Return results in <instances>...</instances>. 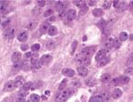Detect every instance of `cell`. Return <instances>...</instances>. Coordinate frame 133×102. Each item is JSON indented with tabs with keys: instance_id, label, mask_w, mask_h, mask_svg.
I'll return each instance as SVG.
<instances>
[{
	"instance_id": "cell-52",
	"label": "cell",
	"mask_w": 133,
	"mask_h": 102,
	"mask_svg": "<svg viewBox=\"0 0 133 102\" xmlns=\"http://www.w3.org/2000/svg\"><path fill=\"white\" fill-rule=\"evenodd\" d=\"M72 86L75 87H78L80 86V83H79L78 80H75L72 82Z\"/></svg>"
},
{
	"instance_id": "cell-16",
	"label": "cell",
	"mask_w": 133,
	"mask_h": 102,
	"mask_svg": "<svg viewBox=\"0 0 133 102\" xmlns=\"http://www.w3.org/2000/svg\"><path fill=\"white\" fill-rule=\"evenodd\" d=\"M77 16V12L74 10V9H69L67 11V15H66V17L68 20H73L75 19Z\"/></svg>"
},
{
	"instance_id": "cell-20",
	"label": "cell",
	"mask_w": 133,
	"mask_h": 102,
	"mask_svg": "<svg viewBox=\"0 0 133 102\" xmlns=\"http://www.w3.org/2000/svg\"><path fill=\"white\" fill-rule=\"evenodd\" d=\"M122 95V91L119 89V88H116V89H114V91L112 92V94H111V96H112V97L113 98H115V99H117V98H119V97H120Z\"/></svg>"
},
{
	"instance_id": "cell-58",
	"label": "cell",
	"mask_w": 133,
	"mask_h": 102,
	"mask_svg": "<svg viewBox=\"0 0 133 102\" xmlns=\"http://www.w3.org/2000/svg\"><path fill=\"white\" fill-rule=\"evenodd\" d=\"M16 102H27V101H26V99H25V98H22V97H19V98H18V99H17V100Z\"/></svg>"
},
{
	"instance_id": "cell-51",
	"label": "cell",
	"mask_w": 133,
	"mask_h": 102,
	"mask_svg": "<svg viewBox=\"0 0 133 102\" xmlns=\"http://www.w3.org/2000/svg\"><path fill=\"white\" fill-rule=\"evenodd\" d=\"M102 32H103L104 35L109 36V33H110V29H109V28H104V29L102 30Z\"/></svg>"
},
{
	"instance_id": "cell-9",
	"label": "cell",
	"mask_w": 133,
	"mask_h": 102,
	"mask_svg": "<svg viewBox=\"0 0 133 102\" xmlns=\"http://www.w3.org/2000/svg\"><path fill=\"white\" fill-rule=\"evenodd\" d=\"M49 28H50L49 23L48 22H45L39 27V32L41 33V34H46L47 32H48Z\"/></svg>"
},
{
	"instance_id": "cell-61",
	"label": "cell",
	"mask_w": 133,
	"mask_h": 102,
	"mask_svg": "<svg viewBox=\"0 0 133 102\" xmlns=\"http://www.w3.org/2000/svg\"><path fill=\"white\" fill-rule=\"evenodd\" d=\"M49 93H50V92L48 91H48H46V92H45V95H48Z\"/></svg>"
},
{
	"instance_id": "cell-2",
	"label": "cell",
	"mask_w": 133,
	"mask_h": 102,
	"mask_svg": "<svg viewBox=\"0 0 133 102\" xmlns=\"http://www.w3.org/2000/svg\"><path fill=\"white\" fill-rule=\"evenodd\" d=\"M96 50H97V48H96V47H89V48H86L85 49H83V50L80 52V55L83 56V57L90 58V57L95 53Z\"/></svg>"
},
{
	"instance_id": "cell-25",
	"label": "cell",
	"mask_w": 133,
	"mask_h": 102,
	"mask_svg": "<svg viewBox=\"0 0 133 102\" xmlns=\"http://www.w3.org/2000/svg\"><path fill=\"white\" fill-rule=\"evenodd\" d=\"M93 15H94V16H101L102 15H103V10L101 9V8H96V9H94L93 10Z\"/></svg>"
},
{
	"instance_id": "cell-53",
	"label": "cell",
	"mask_w": 133,
	"mask_h": 102,
	"mask_svg": "<svg viewBox=\"0 0 133 102\" xmlns=\"http://www.w3.org/2000/svg\"><path fill=\"white\" fill-rule=\"evenodd\" d=\"M13 68H14L15 69H16V68H17V69H18L19 68H22V64L20 65V64H19V62H17V63H15V64H14V66H13Z\"/></svg>"
},
{
	"instance_id": "cell-10",
	"label": "cell",
	"mask_w": 133,
	"mask_h": 102,
	"mask_svg": "<svg viewBox=\"0 0 133 102\" xmlns=\"http://www.w3.org/2000/svg\"><path fill=\"white\" fill-rule=\"evenodd\" d=\"M30 63H31V67H32V68H36V69H38L41 68V63H40V60H38V58H31V61H30Z\"/></svg>"
},
{
	"instance_id": "cell-26",
	"label": "cell",
	"mask_w": 133,
	"mask_h": 102,
	"mask_svg": "<svg viewBox=\"0 0 133 102\" xmlns=\"http://www.w3.org/2000/svg\"><path fill=\"white\" fill-rule=\"evenodd\" d=\"M30 101L31 102H39L40 101V97L38 94H32L30 96Z\"/></svg>"
},
{
	"instance_id": "cell-57",
	"label": "cell",
	"mask_w": 133,
	"mask_h": 102,
	"mask_svg": "<svg viewBox=\"0 0 133 102\" xmlns=\"http://www.w3.org/2000/svg\"><path fill=\"white\" fill-rule=\"evenodd\" d=\"M21 49H22V50H25V51H26V50L28 49V46H27L26 44H25V45H22V46H21Z\"/></svg>"
},
{
	"instance_id": "cell-56",
	"label": "cell",
	"mask_w": 133,
	"mask_h": 102,
	"mask_svg": "<svg viewBox=\"0 0 133 102\" xmlns=\"http://www.w3.org/2000/svg\"><path fill=\"white\" fill-rule=\"evenodd\" d=\"M119 0H117V1H114V2H113V5H114V7H117V6L119 5Z\"/></svg>"
},
{
	"instance_id": "cell-29",
	"label": "cell",
	"mask_w": 133,
	"mask_h": 102,
	"mask_svg": "<svg viewBox=\"0 0 133 102\" xmlns=\"http://www.w3.org/2000/svg\"><path fill=\"white\" fill-rule=\"evenodd\" d=\"M119 38L120 41H126L128 38V34L126 32H121L119 34Z\"/></svg>"
},
{
	"instance_id": "cell-8",
	"label": "cell",
	"mask_w": 133,
	"mask_h": 102,
	"mask_svg": "<svg viewBox=\"0 0 133 102\" xmlns=\"http://www.w3.org/2000/svg\"><path fill=\"white\" fill-rule=\"evenodd\" d=\"M114 39L111 38H109L105 41V49L106 50H111L114 48Z\"/></svg>"
},
{
	"instance_id": "cell-50",
	"label": "cell",
	"mask_w": 133,
	"mask_h": 102,
	"mask_svg": "<svg viewBox=\"0 0 133 102\" xmlns=\"http://www.w3.org/2000/svg\"><path fill=\"white\" fill-rule=\"evenodd\" d=\"M9 23H10V19H6L5 21L2 23V27H4V28H5V27H6V26L9 24Z\"/></svg>"
},
{
	"instance_id": "cell-7",
	"label": "cell",
	"mask_w": 133,
	"mask_h": 102,
	"mask_svg": "<svg viewBox=\"0 0 133 102\" xmlns=\"http://www.w3.org/2000/svg\"><path fill=\"white\" fill-rule=\"evenodd\" d=\"M39 60H40L41 65L47 66V65H48L52 61V56H50V55H44Z\"/></svg>"
},
{
	"instance_id": "cell-1",
	"label": "cell",
	"mask_w": 133,
	"mask_h": 102,
	"mask_svg": "<svg viewBox=\"0 0 133 102\" xmlns=\"http://www.w3.org/2000/svg\"><path fill=\"white\" fill-rule=\"evenodd\" d=\"M69 96H70V90L67 89V88H65L63 90H60L58 93H57L56 100L57 102H64L68 98Z\"/></svg>"
},
{
	"instance_id": "cell-48",
	"label": "cell",
	"mask_w": 133,
	"mask_h": 102,
	"mask_svg": "<svg viewBox=\"0 0 133 102\" xmlns=\"http://www.w3.org/2000/svg\"><path fill=\"white\" fill-rule=\"evenodd\" d=\"M125 73L128 75H133V68H128L125 70Z\"/></svg>"
},
{
	"instance_id": "cell-24",
	"label": "cell",
	"mask_w": 133,
	"mask_h": 102,
	"mask_svg": "<svg viewBox=\"0 0 133 102\" xmlns=\"http://www.w3.org/2000/svg\"><path fill=\"white\" fill-rule=\"evenodd\" d=\"M109 57H106L105 58H103L101 61L99 62V67H103V66H106V65L108 64L109 62Z\"/></svg>"
},
{
	"instance_id": "cell-35",
	"label": "cell",
	"mask_w": 133,
	"mask_h": 102,
	"mask_svg": "<svg viewBox=\"0 0 133 102\" xmlns=\"http://www.w3.org/2000/svg\"><path fill=\"white\" fill-rule=\"evenodd\" d=\"M119 79H120V83L121 84H128V82H129V78L128 77H121V78H119Z\"/></svg>"
},
{
	"instance_id": "cell-15",
	"label": "cell",
	"mask_w": 133,
	"mask_h": 102,
	"mask_svg": "<svg viewBox=\"0 0 133 102\" xmlns=\"http://www.w3.org/2000/svg\"><path fill=\"white\" fill-rule=\"evenodd\" d=\"M78 73L81 77H87L89 74V70L85 67H79V68H78Z\"/></svg>"
},
{
	"instance_id": "cell-41",
	"label": "cell",
	"mask_w": 133,
	"mask_h": 102,
	"mask_svg": "<svg viewBox=\"0 0 133 102\" xmlns=\"http://www.w3.org/2000/svg\"><path fill=\"white\" fill-rule=\"evenodd\" d=\"M7 7V3L6 2H1V13H4Z\"/></svg>"
},
{
	"instance_id": "cell-54",
	"label": "cell",
	"mask_w": 133,
	"mask_h": 102,
	"mask_svg": "<svg viewBox=\"0 0 133 102\" xmlns=\"http://www.w3.org/2000/svg\"><path fill=\"white\" fill-rule=\"evenodd\" d=\"M38 6L42 7V6H44L46 5V1H38Z\"/></svg>"
},
{
	"instance_id": "cell-33",
	"label": "cell",
	"mask_w": 133,
	"mask_h": 102,
	"mask_svg": "<svg viewBox=\"0 0 133 102\" xmlns=\"http://www.w3.org/2000/svg\"><path fill=\"white\" fill-rule=\"evenodd\" d=\"M85 83H86L87 86L93 87L96 84V81L94 80V78H89V79H87V80L85 81Z\"/></svg>"
},
{
	"instance_id": "cell-12",
	"label": "cell",
	"mask_w": 133,
	"mask_h": 102,
	"mask_svg": "<svg viewBox=\"0 0 133 102\" xmlns=\"http://www.w3.org/2000/svg\"><path fill=\"white\" fill-rule=\"evenodd\" d=\"M127 3L126 2H124V1H121V2H119V5L116 7V11L117 12H119V13H120V12H123V11L126 10V8H127Z\"/></svg>"
},
{
	"instance_id": "cell-5",
	"label": "cell",
	"mask_w": 133,
	"mask_h": 102,
	"mask_svg": "<svg viewBox=\"0 0 133 102\" xmlns=\"http://www.w3.org/2000/svg\"><path fill=\"white\" fill-rule=\"evenodd\" d=\"M107 55V50L106 49H100V51L97 53V55H96V58H95V59H96V61L97 62H100V61H101L103 58H105L106 56Z\"/></svg>"
},
{
	"instance_id": "cell-40",
	"label": "cell",
	"mask_w": 133,
	"mask_h": 102,
	"mask_svg": "<svg viewBox=\"0 0 133 102\" xmlns=\"http://www.w3.org/2000/svg\"><path fill=\"white\" fill-rule=\"evenodd\" d=\"M111 5H112V2L111 1H106V2H104V4H103V8L104 9H109Z\"/></svg>"
},
{
	"instance_id": "cell-36",
	"label": "cell",
	"mask_w": 133,
	"mask_h": 102,
	"mask_svg": "<svg viewBox=\"0 0 133 102\" xmlns=\"http://www.w3.org/2000/svg\"><path fill=\"white\" fill-rule=\"evenodd\" d=\"M119 84H120V79L119 78H115L111 80V85L112 86H118Z\"/></svg>"
},
{
	"instance_id": "cell-59",
	"label": "cell",
	"mask_w": 133,
	"mask_h": 102,
	"mask_svg": "<svg viewBox=\"0 0 133 102\" xmlns=\"http://www.w3.org/2000/svg\"><path fill=\"white\" fill-rule=\"evenodd\" d=\"M128 38H129L130 40H133V34H131V35H129V36H128Z\"/></svg>"
},
{
	"instance_id": "cell-4",
	"label": "cell",
	"mask_w": 133,
	"mask_h": 102,
	"mask_svg": "<svg viewBox=\"0 0 133 102\" xmlns=\"http://www.w3.org/2000/svg\"><path fill=\"white\" fill-rule=\"evenodd\" d=\"M16 87H17V85H16L15 81H9V82H7L6 85H5V87H4V90L6 92H11V91H13Z\"/></svg>"
},
{
	"instance_id": "cell-14",
	"label": "cell",
	"mask_w": 133,
	"mask_h": 102,
	"mask_svg": "<svg viewBox=\"0 0 133 102\" xmlns=\"http://www.w3.org/2000/svg\"><path fill=\"white\" fill-rule=\"evenodd\" d=\"M14 81H15L17 87H22L24 86V84H25V79H24V78H23L22 76H18V77H17L16 79Z\"/></svg>"
},
{
	"instance_id": "cell-23",
	"label": "cell",
	"mask_w": 133,
	"mask_h": 102,
	"mask_svg": "<svg viewBox=\"0 0 133 102\" xmlns=\"http://www.w3.org/2000/svg\"><path fill=\"white\" fill-rule=\"evenodd\" d=\"M89 102H102V98L100 97V95H95L90 97Z\"/></svg>"
},
{
	"instance_id": "cell-44",
	"label": "cell",
	"mask_w": 133,
	"mask_h": 102,
	"mask_svg": "<svg viewBox=\"0 0 133 102\" xmlns=\"http://www.w3.org/2000/svg\"><path fill=\"white\" fill-rule=\"evenodd\" d=\"M120 45H121V43H120V40H119V39H116L115 41H114V48L116 49H118L119 47H120Z\"/></svg>"
},
{
	"instance_id": "cell-31",
	"label": "cell",
	"mask_w": 133,
	"mask_h": 102,
	"mask_svg": "<svg viewBox=\"0 0 133 102\" xmlns=\"http://www.w3.org/2000/svg\"><path fill=\"white\" fill-rule=\"evenodd\" d=\"M73 3H74V5H77L79 8H82L83 6H85V1H83V0H80V1H74Z\"/></svg>"
},
{
	"instance_id": "cell-22",
	"label": "cell",
	"mask_w": 133,
	"mask_h": 102,
	"mask_svg": "<svg viewBox=\"0 0 133 102\" xmlns=\"http://www.w3.org/2000/svg\"><path fill=\"white\" fill-rule=\"evenodd\" d=\"M30 68H32L30 61H28V60L24 61V62L22 63V69L25 70V71H28V70H29Z\"/></svg>"
},
{
	"instance_id": "cell-38",
	"label": "cell",
	"mask_w": 133,
	"mask_h": 102,
	"mask_svg": "<svg viewBox=\"0 0 133 102\" xmlns=\"http://www.w3.org/2000/svg\"><path fill=\"white\" fill-rule=\"evenodd\" d=\"M47 47H48L49 49H52L53 48H55L56 47V41H53V40H50V41H48V44H47Z\"/></svg>"
},
{
	"instance_id": "cell-45",
	"label": "cell",
	"mask_w": 133,
	"mask_h": 102,
	"mask_svg": "<svg viewBox=\"0 0 133 102\" xmlns=\"http://www.w3.org/2000/svg\"><path fill=\"white\" fill-rule=\"evenodd\" d=\"M128 66H133V55H130V57L128 58L127 61Z\"/></svg>"
},
{
	"instance_id": "cell-39",
	"label": "cell",
	"mask_w": 133,
	"mask_h": 102,
	"mask_svg": "<svg viewBox=\"0 0 133 102\" xmlns=\"http://www.w3.org/2000/svg\"><path fill=\"white\" fill-rule=\"evenodd\" d=\"M39 49H40V45H39V44H34L33 46L31 47L32 52H37V51L39 50Z\"/></svg>"
},
{
	"instance_id": "cell-46",
	"label": "cell",
	"mask_w": 133,
	"mask_h": 102,
	"mask_svg": "<svg viewBox=\"0 0 133 102\" xmlns=\"http://www.w3.org/2000/svg\"><path fill=\"white\" fill-rule=\"evenodd\" d=\"M35 26H36V22L35 21H30L29 23H28V29H33L34 27H35Z\"/></svg>"
},
{
	"instance_id": "cell-13",
	"label": "cell",
	"mask_w": 133,
	"mask_h": 102,
	"mask_svg": "<svg viewBox=\"0 0 133 102\" xmlns=\"http://www.w3.org/2000/svg\"><path fill=\"white\" fill-rule=\"evenodd\" d=\"M22 58V55L20 52H15V53L12 55V61L14 62V63H17V62H19L20 60Z\"/></svg>"
},
{
	"instance_id": "cell-62",
	"label": "cell",
	"mask_w": 133,
	"mask_h": 102,
	"mask_svg": "<svg viewBox=\"0 0 133 102\" xmlns=\"http://www.w3.org/2000/svg\"><path fill=\"white\" fill-rule=\"evenodd\" d=\"M83 40H84V41H86V40H87V36H85V37H84Z\"/></svg>"
},
{
	"instance_id": "cell-28",
	"label": "cell",
	"mask_w": 133,
	"mask_h": 102,
	"mask_svg": "<svg viewBox=\"0 0 133 102\" xmlns=\"http://www.w3.org/2000/svg\"><path fill=\"white\" fill-rule=\"evenodd\" d=\"M106 26H107V22L104 19H100V21L98 22V27L101 28V29H104L106 28Z\"/></svg>"
},
{
	"instance_id": "cell-34",
	"label": "cell",
	"mask_w": 133,
	"mask_h": 102,
	"mask_svg": "<svg viewBox=\"0 0 133 102\" xmlns=\"http://www.w3.org/2000/svg\"><path fill=\"white\" fill-rule=\"evenodd\" d=\"M58 16H59V17L60 18H64L65 16H66V15H67V12H66V8H64V9H61L60 11H58Z\"/></svg>"
},
{
	"instance_id": "cell-6",
	"label": "cell",
	"mask_w": 133,
	"mask_h": 102,
	"mask_svg": "<svg viewBox=\"0 0 133 102\" xmlns=\"http://www.w3.org/2000/svg\"><path fill=\"white\" fill-rule=\"evenodd\" d=\"M16 35V30L14 28H8L4 33V37L6 39H12Z\"/></svg>"
},
{
	"instance_id": "cell-43",
	"label": "cell",
	"mask_w": 133,
	"mask_h": 102,
	"mask_svg": "<svg viewBox=\"0 0 133 102\" xmlns=\"http://www.w3.org/2000/svg\"><path fill=\"white\" fill-rule=\"evenodd\" d=\"M77 46H78V41H74L72 43V47H71V54H74V51L77 49Z\"/></svg>"
},
{
	"instance_id": "cell-21",
	"label": "cell",
	"mask_w": 133,
	"mask_h": 102,
	"mask_svg": "<svg viewBox=\"0 0 133 102\" xmlns=\"http://www.w3.org/2000/svg\"><path fill=\"white\" fill-rule=\"evenodd\" d=\"M100 80L102 83H108V82H109L111 80V76L110 74H109V73H107V74H104V75L101 77V78H100Z\"/></svg>"
},
{
	"instance_id": "cell-11",
	"label": "cell",
	"mask_w": 133,
	"mask_h": 102,
	"mask_svg": "<svg viewBox=\"0 0 133 102\" xmlns=\"http://www.w3.org/2000/svg\"><path fill=\"white\" fill-rule=\"evenodd\" d=\"M28 38V34L27 31H22L18 36H17V39L20 42H26Z\"/></svg>"
},
{
	"instance_id": "cell-32",
	"label": "cell",
	"mask_w": 133,
	"mask_h": 102,
	"mask_svg": "<svg viewBox=\"0 0 133 102\" xmlns=\"http://www.w3.org/2000/svg\"><path fill=\"white\" fill-rule=\"evenodd\" d=\"M66 83H67V79H63L62 82L60 83V85L58 87V89L59 90H63V89H65V87H66Z\"/></svg>"
},
{
	"instance_id": "cell-55",
	"label": "cell",
	"mask_w": 133,
	"mask_h": 102,
	"mask_svg": "<svg viewBox=\"0 0 133 102\" xmlns=\"http://www.w3.org/2000/svg\"><path fill=\"white\" fill-rule=\"evenodd\" d=\"M88 4H89V5H95L97 4V2H96V1H89Z\"/></svg>"
},
{
	"instance_id": "cell-63",
	"label": "cell",
	"mask_w": 133,
	"mask_h": 102,
	"mask_svg": "<svg viewBox=\"0 0 133 102\" xmlns=\"http://www.w3.org/2000/svg\"><path fill=\"white\" fill-rule=\"evenodd\" d=\"M129 5H130V6H133V1H132V2H130V3H129Z\"/></svg>"
},
{
	"instance_id": "cell-49",
	"label": "cell",
	"mask_w": 133,
	"mask_h": 102,
	"mask_svg": "<svg viewBox=\"0 0 133 102\" xmlns=\"http://www.w3.org/2000/svg\"><path fill=\"white\" fill-rule=\"evenodd\" d=\"M87 11H88V6L85 5V6H83L82 8H80V15H84Z\"/></svg>"
},
{
	"instance_id": "cell-27",
	"label": "cell",
	"mask_w": 133,
	"mask_h": 102,
	"mask_svg": "<svg viewBox=\"0 0 133 102\" xmlns=\"http://www.w3.org/2000/svg\"><path fill=\"white\" fill-rule=\"evenodd\" d=\"M48 33L49 36H55L56 34L57 33V27H54V26H51Z\"/></svg>"
},
{
	"instance_id": "cell-17",
	"label": "cell",
	"mask_w": 133,
	"mask_h": 102,
	"mask_svg": "<svg viewBox=\"0 0 133 102\" xmlns=\"http://www.w3.org/2000/svg\"><path fill=\"white\" fill-rule=\"evenodd\" d=\"M100 97L102 98V102H109V100L110 99V94L109 92L104 91L100 94Z\"/></svg>"
},
{
	"instance_id": "cell-18",
	"label": "cell",
	"mask_w": 133,
	"mask_h": 102,
	"mask_svg": "<svg viewBox=\"0 0 133 102\" xmlns=\"http://www.w3.org/2000/svg\"><path fill=\"white\" fill-rule=\"evenodd\" d=\"M28 89H35V86L33 83L31 82H27L24 84V86L22 87V90L24 91H28Z\"/></svg>"
},
{
	"instance_id": "cell-3",
	"label": "cell",
	"mask_w": 133,
	"mask_h": 102,
	"mask_svg": "<svg viewBox=\"0 0 133 102\" xmlns=\"http://www.w3.org/2000/svg\"><path fill=\"white\" fill-rule=\"evenodd\" d=\"M77 62L80 65L81 67L83 66H88L90 64V58H87V57H83L80 54L77 57Z\"/></svg>"
},
{
	"instance_id": "cell-37",
	"label": "cell",
	"mask_w": 133,
	"mask_h": 102,
	"mask_svg": "<svg viewBox=\"0 0 133 102\" xmlns=\"http://www.w3.org/2000/svg\"><path fill=\"white\" fill-rule=\"evenodd\" d=\"M53 14H54L53 9H48V10H46L44 12V15H43V16H44L45 17H48V16H53Z\"/></svg>"
},
{
	"instance_id": "cell-42",
	"label": "cell",
	"mask_w": 133,
	"mask_h": 102,
	"mask_svg": "<svg viewBox=\"0 0 133 102\" xmlns=\"http://www.w3.org/2000/svg\"><path fill=\"white\" fill-rule=\"evenodd\" d=\"M27 95H28V92H27V91H24V90H22V89H21V91L18 92V97H19L25 98Z\"/></svg>"
},
{
	"instance_id": "cell-60",
	"label": "cell",
	"mask_w": 133,
	"mask_h": 102,
	"mask_svg": "<svg viewBox=\"0 0 133 102\" xmlns=\"http://www.w3.org/2000/svg\"><path fill=\"white\" fill-rule=\"evenodd\" d=\"M52 20H55V16H52V17H51V18L49 19V21H52ZM49 21H48V22H49Z\"/></svg>"
},
{
	"instance_id": "cell-30",
	"label": "cell",
	"mask_w": 133,
	"mask_h": 102,
	"mask_svg": "<svg viewBox=\"0 0 133 102\" xmlns=\"http://www.w3.org/2000/svg\"><path fill=\"white\" fill-rule=\"evenodd\" d=\"M56 7H57V9L58 11H60L61 9H64L65 8V3L62 2V1H59V2H57L56 4Z\"/></svg>"
},
{
	"instance_id": "cell-19",
	"label": "cell",
	"mask_w": 133,
	"mask_h": 102,
	"mask_svg": "<svg viewBox=\"0 0 133 102\" xmlns=\"http://www.w3.org/2000/svg\"><path fill=\"white\" fill-rule=\"evenodd\" d=\"M62 73H63V75L66 76V77H73V76L75 75V71L71 69V68H65V69H63Z\"/></svg>"
},
{
	"instance_id": "cell-47",
	"label": "cell",
	"mask_w": 133,
	"mask_h": 102,
	"mask_svg": "<svg viewBox=\"0 0 133 102\" xmlns=\"http://www.w3.org/2000/svg\"><path fill=\"white\" fill-rule=\"evenodd\" d=\"M25 57H26L27 58H33V57H34L33 52H32V51H30V52H27V53L25 54Z\"/></svg>"
}]
</instances>
